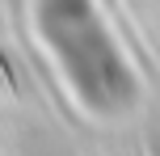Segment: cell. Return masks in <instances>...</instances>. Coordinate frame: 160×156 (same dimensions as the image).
Wrapping results in <instances>:
<instances>
[{"mask_svg":"<svg viewBox=\"0 0 160 156\" xmlns=\"http://www.w3.org/2000/svg\"><path fill=\"white\" fill-rule=\"evenodd\" d=\"M0 76H4V84L17 93V68H13V59H8V51L0 47Z\"/></svg>","mask_w":160,"mask_h":156,"instance_id":"6da1fadb","label":"cell"}]
</instances>
